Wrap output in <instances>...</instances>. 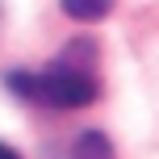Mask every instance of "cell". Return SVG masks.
<instances>
[{
	"mask_svg": "<svg viewBox=\"0 0 159 159\" xmlns=\"http://www.w3.org/2000/svg\"><path fill=\"white\" fill-rule=\"evenodd\" d=\"M4 88L13 96L30 105H46V109H80V105H92L101 92V67H80L67 59H55L46 71H8Z\"/></svg>",
	"mask_w": 159,
	"mask_h": 159,
	"instance_id": "cell-1",
	"label": "cell"
},
{
	"mask_svg": "<svg viewBox=\"0 0 159 159\" xmlns=\"http://www.w3.org/2000/svg\"><path fill=\"white\" fill-rule=\"evenodd\" d=\"M71 159H117V155H113V143L101 130H84L71 143Z\"/></svg>",
	"mask_w": 159,
	"mask_h": 159,
	"instance_id": "cell-2",
	"label": "cell"
},
{
	"mask_svg": "<svg viewBox=\"0 0 159 159\" xmlns=\"http://www.w3.org/2000/svg\"><path fill=\"white\" fill-rule=\"evenodd\" d=\"M59 4H63V13L75 17V21H101L113 8V0H59Z\"/></svg>",
	"mask_w": 159,
	"mask_h": 159,
	"instance_id": "cell-3",
	"label": "cell"
},
{
	"mask_svg": "<svg viewBox=\"0 0 159 159\" xmlns=\"http://www.w3.org/2000/svg\"><path fill=\"white\" fill-rule=\"evenodd\" d=\"M0 159H21V155H17V151H13L8 143H0Z\"/></svg>",
	"mask_w": 159,
	"mask_h": 159,
	"instance_id": "cell-4",
	"label": "cell"
},
{
	"mask_svg": "<svg viewBox=\"0 0 159 159\" xmlns=\"http://www.w3.org/2000/svg\"><path fill=\"white\" fill-rule=\"evenodd\" d=\"M0 21H4V4H0Z\"/></svg>",
	"mask_w": 159,
	"mask_h": 159,
	"instance_id": "cell-5",
	"label": "cell"
}]
</instances>
